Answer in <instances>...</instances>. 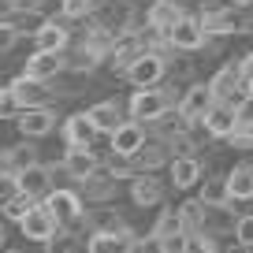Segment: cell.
<instances>
[{
  "instance_id": "obj_1",
  "label": "cell",
  "mask_w": 253,
  "mask_h": 253,
  "mask_svg": "<svg viewBox=\"0 0 253 253\" xmlns=\"http://www.w3.org/2000/svg\"><path fill=\"white\" fill-rule=\"evenodd\" d=\"M126 108H130V119H138V123H157V119L171 108V97H168L164 89H157V86H138Z\"/></svg>"
},
{
  "instance_id": "obj_2",
  "label": "cell",
  "mask_w": 253,
  "mask_h": 253,
  "mask_svg": "<svg viewBox=\"0 0 253 253\" xmlns=\"http://www.w3.org/2000/svg\"><path fill=\"white\" fill-rule=\"evenodd\" d=\"M205 41H209V30L198 15H182L168 30V45L179 48V52H198V48H205Z\"/></svg>"
},
{
  "instance_id": "obj_3",
  "label": "cell",
  "mask_w": 253,
  "mask_h": 253,
  "mask_svg": "<svg viewBox=\"0 0 253 253\" xmlns=\"http://www.w3.org/2000/svg\"><path fill=\"white\" fill-rule=\"evenodd\" d=\"M19 227H23V238L26 242H52L56 238V231H60V220L52 216V209L48 205H34L30 212L19 220Z\"/></svg>"
},
{
  "instance_id": "obj_4",
  "label": "cell",
  "mask_w": 253,
  "mask_h": 253,
  "mask_svg": "<svg viewBox=\"0 0 253 253\" xmlns=\"http://www.w3.org/2000/svg\"><path fill=\"white\" fill-rule=\"evenodd\" d=\"M168 63L164 56L157 52V48H142V52L134 56V63L126 67V79H130V86H157L160 79H164Z\"/></svg>"
},
{
  "instance_id": "obj_5",
  "label": "cell",
  "mask_w": 253,
  "mask_h": 253,
  "mask_svg": "<svg viewBox=\"0 0 253 253\" xmlns=\"http://www.w3.org/2000/svg\"><path fill=\"white\" fill-rule=\"evenodd\" d=\"M15 123H19V134L23 138H45V134H52V126H56V112L48 108V104L19 108Z\"/></svg>"
},
{
  "instance_id": "obj_6",
  "label": "cell",
  "mask_w": 253,
  "mask_h": 253,
  "mask_svg": "<svg viewBox=\"0 0 253 253\" xmlns=\"http://www.w3.org/2000/svg\"><path fill=\"white\" fill-rule=\"evenodd\" d=\"M201 123H205V134L212 138H231L238 130V108L231 101H216L212 108L201 116Z\"/></svg>"
},
{
  "instance_id": "obj_7",
  "label": "cell",
  "mask_w": 253,
  "mask_h": 253,
  "mask_svg": "<svg viewBox=\"0 0 253 253\" xmlns=\"http://www.w3.org/2000/svg\"><path fill=\"white\" fill-rule=\"evenodd\" d=\"M45 205L52 209V216L60 220V227H71V223L82 216V198L75 194V190H48Z\"/></svg>"
},
{
  "instance_id": "obj_8",
  "label": "cell",
  "mask_w": 253,
  "mask_h": 253,
  "mask_svg": "<svg viewBox=\"0 0 253 253\" xmlns=\"http://www.w3.org/2000/svg\"><path fill=\"white\" fill-rule=\"evenodd\" d=\"M216 104V93H212V86L209 82H198V86H190L186 93H182V101H179V112L190 119V123H201V116H205L209 108Z\"/></svg>"
},
{
  "instance_id": "obj_9",
  "label": "cell",
  "mask_w": 253,
  "mask_h": 253,
  "mask_svg": "<svg viewBox=\"0 0 253 253\" xmlns=\"http://www.w3.org/2000/svg\"><path fill=\"white\" fill-rule=\"evenodd\" d=\"M160 198H164V182L153 179V171H138V175H130V201H134L138 209H153V205H160Z\"/></svg>"
},
{
  "instance_id": "obj_10",
  "label": "cell",
  "mask_w": 253,
  "mask_h": 253,
  "mask_svg": "<svg viewBox=\"0 0 253 253\" xmlns=\"http://www.w3.org/2000/svg\"><path fill=\"white\" fill-rule=\"evenodd\" d=\"M86 250L89 253H123V250H138V242H134V235H130V227L126 231H101L97 227L93 235H89Z\"/></svg>"
},
{
  "instance_id": "obj_11",
  "label": "cell",
  "mask_w": 253,
  "mask_h": 253,
  "mask_svg": "<svg viewBox=\"0 0 253 253\" xmlns=\"http://www.w3.org/2000/svg\"><path fill=\"white\" fill-rule=\"evenodd\" d=\"M11 93H15L19 108H34V104H48L52 89H45V79H34V75L23 71L15 82H11Z\"/></svg>"
},
{
  "instance_id": "obj_12",
  "label": "cell",
  "mask_w": 253,
  "mask_h": 253,
  "mask_svg": "<svg viewBox=\"0 0 253 253\" xmlns=\"http://www.w3.org/2000/svg\"><path fill=\"white\" fill-rule=\"evenodd\" d=\"M101 134L93 123V116L86 112H71V116L63 119V138H67V145H93V138Z\"/></svg>"
},
{
  "instance_id": "obj_13",
  "label": "cell",
  "mask_w": 253,
  "mask_h": 253,
  "mask_svg": "<svg viewBox=\"0 0 253 253\" xmlns=\"http://www.w3.org/2000/svg\"><path fill=\"white\" fill-rule=\"evenodd\" d=\"M101 168V160H97V153L89 149V145H71V149L63 153V171L71 175V179H89V175Z\"/></svg>"
},
{
  "instance_id": "obj_14",
  "label": "cell",
  "mask_w": 253,
  "mask_h": 253,
  "mask_svg": "<svg viewBox=\"0 0 253 253\" xmlns=\"http://www.w3.org/2000/svg\"><path fill=\"white\" fill-rule=\"evenodd\" d=\"M182 15H186V11L179 8V0H153V8L145 11V23H149V30L164 34V41H168V30H171Z\"/></svg>"
},
{
  "instance_id": "obj_15",
  "label": "cell",
  "mask_w": 253,
  "mask_h": 253,
  "mask_svg": "<svg viewBox=\"0 0 253 253\" xmlns=\"http://www.w3.org/2000/svg\"><path fill=\"white\" fill-rule=\"evenodd\" d=\"M108 138H112V149L116 153H130V157H134V153L145 145V126L138 123V119H123Z\"/></svg>"
},
{
  "instance_id": "obj_16",
  "label": "cell",
  "mask_w": 253,
  "mask_h": 253,
  "mask_svg": "<svg viewBox=\"0 0 253 253\" xmlns=\"http://www.w3.org/2000/svg\"><path fill=\"white\" fill-rule=\"evenodd\" d=\"M60 71H67V56L63 52H48V48H38V52L26 60V75H34V79H56Z\"/></svg>"
},
{
  "instance_id": "obj_17",
  "label": "cell",
  "mask_w": 253,
  "mask_h": 253,
  "mask_svg": "<svg viewBox=\"0 0 253 253\" xmlns=\"http://www.w3.org/2000/svg\"><path fill=\"white\" fill-rule=\"evenodd\" d=\"M168 171H171V186L175 190H194L201 182V164H198L194 153H186V157H171Z\"/></svg>"
},
{
  "instance_id": "obj_18",
  "label": "cell",
  "mask_w": 253,
  "mask_h": 253,
  "mask_svg": "<svg viewBox=\"0 0 253 253\" xmlns=\"http://www.w3.org/2000/svg\"><path fill=\"white\" fill-rule=\"evenodd\" d=\"M19 190H26V194H34V198H45L48 190H52V171H48L45 164H26L23 171H19Z\"/></svg>"
},
{
  "instance_id": "obj_19",
  "label": "cell",
  "mask_w": 253,
  "mask_h": 253,
  "mask_svg": "<svg viewBox=\"0 0 253 253\" xmlns=\"http://www.w3.org/2000/svg\"><path fill=\"white\" fill-rule=\"evenodd\" d=\"M201 23H205V30H209V34H220V38H223V34H235L238 26H242V23H238L235 4H220V8H209L205 15H201Z\"/></svg>"
},
{
  "instance_id": "obj_20",
  "label": "cell",
  "mask_w": 253,
  "mask_h": 253,
  "mask_svg": "<svg viewBox=\"0 0 253 253\" xmlns=\"http://www.w3.org/2000/svg\"><path fill=\"white\" fill-rule=\"evenodd\" d=\"M242 79H246V71H242V60H238V63H223L220 71L209 79V86H212L216 101H227V97L238 89V82H242Z\"/></svg>"
},
{
  "instance_id": "obj_21",
  "label": "cell",
  "mask_w": 253,
  "mask_h": 253,
  "mask_svg": "<svg viewBox=\"0 0 253 253\" xmlns=\"http://www.w3.org/2000/svg\"><path fill=\"white\" fill-rule=\"evenodd\" d=\"M67 41H71V34H67V26L56 23V19H45L41 23V30L34 34V45L38 48H48V52H63L67 48Z\"/></svg>"
},
{
  "instance_id": "obj_22",
  "label": "cell",
  "mask_w": 253,
  "mask_h": 253,
  "mask_svg": "<svg viewBox=\"0 0 253 253\" xmlns=\"http://www.w3.org/2000/svg\"><path fill=\"white\" fill-rule=\"evenodd\" d=\"M227 190H231V201H253V168L235 164L227 175Z\"/></svg>"
},
{
  "instance_id": "obj_23",
  "label": "cell",
  "mask_w": 253,
  "mask_h": 253,
  "mask_svg": "<svg viewBox=\"0 0 253 253\" xmlns=\"http://www.w3.org/2000/svg\"><path fill=\"white\" fill-rule=\"evenodd\" d=\"M89 116H93V123H97V130H101V134H112V130L123 123V116H119V104H116V101L93 104V108H89Z\"/></svg>"
},
{
  "instance_id": "obj_24",
  "label": "cell",
  "mask_w": 253,
  "mask_h": 253,
  "mask_svg": "<svg viewBox=\"0 0 253 253\" xmlns=\"http://www.w3.org/2000/svg\"><path fill=\"white\" fill-rule=\"evenodd\" d=\"M82 186H86V198H93V201H104V198H112L116 194V175H89V179H82Z\"/></svg>"
},
{
  "instance_id": "obj_25",
  "label": "cell",
  "mask_w": 253,
  "mask_h": 253,
  "mask_svg": "<svg viewBox=\"0 0 253 253\" xmlns=\"http://www.w3.org/2000/svg\"><path fill=\"white\" fill-rule=\"evenodd\" d=\"M198 198L205 201L209 209H216V205H231L227 179H205V186H201V194H198Z\"/></svg>"
},
{
  "instance_id": "obj_26",
  "label": "cell",
  "mask_w": 253,
  "mask_h": 253,
  "mask_svg": "<svg viewBox=\"0 0 253 253\" xmlns=\"http://www.w3.org/2000/svg\"><path fill=\"white\" fill-rule=\"evenodd\" d=\"M179 231H186V223H182V212H179V209H164V212H160V220H157V227L149 231V238L157 242V238L179 235Z\"/></svg>"
},
{
  "instance_id": "obj_27",
  "label": "cell",
  "mask_w": 253,
  "mask_h": 253,
  "mask_svg": "<svg viewBox=\"0 0 253 253\" xmlns=\"http://www.w3.org/2000/svg\"><path fill=\"white\" fill-rule=\"evenodd\" d=\"M164 160H168V149H164V145H142V149L134 153L138 171H157Z\"/></svg>"
},
{
  "instance_id": "obj_28",
  "label": "cell",
  "mask_w": 253,
  "mask_h": 253,
  "mask_svg": "<svg viewBox=\"0 0 253 253\" xmlns=\"http://www.w3.org/2000/svg\"><path fill=\"white\" fill-rule=\"evenodd\" d=\"M104 168H108V171L116 175V179H130V175H138V164H134V157H130V153H116V149L108 153Z\"/></svg>"
},
{
  "instance_id": "obj_29",
  "label": "cell",
  "mask_w": 253,
  "mask_h": 253,
  "mask_svg": "<svg viewBox=\"0 0 253 253\" xmlns=\"http://www.w3.org/2000/svg\"><path fill=\"white\" fill-rule=\"evenodd\" d=\"M97 60H101V52H97L93 45H82L79 52H75L71 60H67V71H75V75H82V71H86V75H89V71L97 67Z\"/></svg>"
},
{
  "instance_id": "obj_30",
  "label": "cell",
  "mask_w": 253,
  "mask_h": 253,
  "mask_svg": "<svg viewBox=\"0 0 253 253\" xmlns=\"http://www.w3.org/2000/svg\"><path fill=\"white\" fill-rule=\"evenodd\" d=\"M34 205H38V198H34V194H26V190H19V194H15L11 201H4V216L19 223V220H23V216L30 212Z\"/></svg>"
},
{
  "instance_id": "obj_31",
  "label": "cell",
  "mask_w": 253,
  "mask_h": 253,
  "mask_svg": "<svg viewBox=\"0 0 253 253\" xmlns=\"http://www.w3.org/2000/svg\"><path fill=\"white\" fill-rule=\"evenodd\" d=\"M93 8H97V0H60L63 19H86L93 15Z\"/></svg>"
},
{
  "instance_id": "obj_32",
  "label": "cell",
  "mask_w": 253,
  "mask_h": 253,
  "mask_svg": "<svg viewBox=\"0 0 253 253\" xmlns=\"http://www.w3.org/2000/svg\"><path fill=\"white\" fill-rule=\"evenodd\" d=\"M235 246L253 250V212H246V216H238V220H235Z\"/></svg>"
},
{
  "instance_id": "obj_33",
  "label": "cell",
  "mask_w": 253,
  "mask_h": 253,
  "mask_svg": "<svg viewBox=\"0 0 253 253\" xmlns=\"http://www.w3.org/2000/svg\"><path fill=\"white\" fill-rule=\"evenodd\" d=\"M11 23L19 26V34H30V38H34V34L41 30V23H45V15H38V8H30L26 15H19V11H15V19H11Z\"/></svg>"
},
{
  "instance_id": "obj_34",
  "label": "cell",
  "mask_w": 253,
  "mask_h": 253,
  "mask_svg": "<svg viewBox=\"0 0 253 253\" xmlns=\"http://www.w3.org/2000/svg\"><path fill=\"white\" fill-rule=\"evenodd\" d=\"M19 194V175L8 171V168H0V209H4V201H11Z\"/></svg>"
},
{
  "instance_id": "obj_35",
  "label": "cell",
  "mask_w": 253,
  "mask_h": 253,
  "mask_svg": "<svg viewBox=\"0 0 253 253\" xmlns=\"http://www.w3.org/2000/svg\"><path fill=\"white\" fill-rule=\"evenodd\" d=\"M19 38H23V34H19V26L11 23V19H0V52H11Z\"/></svg>"
},
{
  "instance_id": "obj_36",
  "label": "cell",
  "mask_w": 253,
  "mask_h": 253,
  "mask_svg": "<svg viewBox=\"0 0 253 253\" xmlns=\"http://www.w3.org/2000/svg\"><path fill=\"white\" fill-rule=\"evenodd\" d=\"M157 250H164V253H179V250H186V231H179V235H164V238H157Z\"/></svg>"
},
{
  "instance_id": "obj_37",
  "label": "cell",
  "mask_w": 253,
  "mask_h": 253,
  "mask_svg": "<svg viewBox=\"0 0 253 253\" xmlns=\"http://www.w3.org/2000/svg\"><path fill=\"white\" fill-rule=\"evenodd\" d=\"M15 112H19V101H15V93H11V86H0V119L15 116Z\"/></svg>"
},
{
  "instance_id": "obj_38",
  "label": "cell",
  "mask_w": 253,
  "mask_h": 253,
  "mask_svg": "<svg viewBox=\"0 0 253 253\" xmlns=\"http://www.w3.org/2000/svg\"><path fill=\"white\" fill-rule=\"evenodd\" d=\"M19 8H23V0H0V19H15Z\"/></svg>"
},
{
  "instance_id": "obj_39",
  "label": "cell",
  "mask_w": 253,
  "mask_h": 253,
  "mask_svg": "<svg viewBox=\"0 0 253 253\" xmlns=\"http://www.w3.org/2000/svg\"><path fill=\"white\" fill-rule=\"evenodd\" d=\"M242 71H246V75H250V79H253V52H250V56H246V60H242Z\"/></svg>"
},
{
  "instance_id": "obj_40",
  "label": "cell",
  "mask_w": 253,
  "mask_h": 253,
  "mask_svg": "<svg viewBox=\"0 0 253 253\" xmlns=\"http://www.w3.org/2000/svg\"><path fill=\"white\" fill-rule=\"evenodd\" d=\"M4 246H8V231L0 227V250H4Z\"/></svg>"
}]
</instances>
